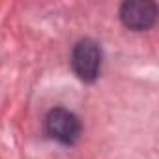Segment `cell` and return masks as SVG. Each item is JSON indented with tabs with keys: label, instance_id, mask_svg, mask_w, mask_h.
<instances>
[{
	"label": "cell",
	"instance_id": "cell-3",
	"mask_svg": "<svg viewBox=\"0 0 159 159\" xmlns=\"http://www.w3.org/2000/svg\"><path fill=\"white\" fill-rule=\"evenodd\" d=\"M157 17V8L153 2L148 0H133V2H125L120 10V19L122 23L131 28V30H148Z\"/></svg>",
	"mask_w": 159,
	"mask_h": 159
},
{
	"label": "cell",
	"instance_id": "cell-1",
	"mask_svg": "<svg viewBox=\"0 0 159 159\" xmlns=\"http://www.w3.org/2000/svg\"><path fill=\"white\" fill-rule=\"evenodd\" d=\"M71 66L75 75L84 83L98 79L101 69V49L92 39H81L71 52Z\"/></svg>",
	"mask_w": 159,
	"mask_h": 159
},
{
	"label": "cell",
	"instance_id": "cell-2",
	"mask_svg": "<svg viewBox=\"0 0 159 159\" xmlns=\"http://www.w3.org/2000/svg\"><path fill=\"white\" fill-rule=\"evenodd\" d=\"M47 135L62 144H73L81 135V122L67 109H52L45 118Z\"/></svg>",
	"mask_w": 159,
	"mask_h": 159
}]
</instances>
